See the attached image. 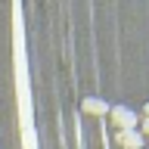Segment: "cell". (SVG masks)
Wrapping results in <instances>:
<instances>
[{"instance_id": "cell-1", "label": "cell", "mask_w": 149, "mask_h": 149, "mask_svg": "<svg viewBox=\"0 0 149 149\" xmlns=\"http://www.w3.org/2000/svg\"><path fill=\"white\" fill-rule=\"evenodd\" d=\"M13 72H16V100H19L22 140H31V137H37V130H34V109H31V81H28V50H25L22 3H13Z\"/></svg>"}, {"instance_id": "cell-2", "label": "cell", "mask_w": 149, "mask_h": 149, "mask_svg": "<svg viewBox=\"0 0 149 149\" xmlns=\"http://www.w3.org/2000/svg\"><path fill=\"white\" fill-rule=\"evenodd\" d=\"M109 118H112V124H115L118 130H137L140 127V118L127 109V106H112V109H109Z\"/></svg>"}, {"instance_id": "cell-3", "label": "cell", "mask_w": 149, "mask_h": 149, "mask_svg": "<svg viewBox=\"0 0 149 149\" xmlns=\"http://www.w3.org/2000/svg\"><path fill=\"white\" fill-rule=\"evenodd\" d=\"M118 146L121 149H146V137L140 130H118Z\"/></svg>"}, {"instance_id": "cell-4", "label": "cell", "mask_w": 149, "mask_h": 149, "mask_svg": "<svg viewBox=\"0 0 149 149\" xmlns=\"http://www.w3.org/2000/svg\"><path fill=\"white\" fill-rule=\"evenodd\" d=\"M84 112H90V115H106V112H109V102L100 100V96H87V100H84Z\"/></svg>"}, {"instance_id": "cell-5", "label": "cell", "mask_w": 149, "mask_h": 149, "mask_svg": "<svg viewBox=\"0 0 149 149\" xmlns=\"http://www.w3.org/2000/svg\"><path fill=\"white\" fill-rule=\"evenodd\" d=\"M137 130L143 134V137H149V118H143V121H140V127H137Z\"/></svg>"}, {"instance_id": "cell-6", "label": "cell", "mask_w": 149, "mask_h": 149, "mask_svg": "<svg viewBox=\"0 0 149 149\" xmlns=\"http://www.w3.org/2000/svg\"><path fill=\"white\" fill-rule=\"evenodd\" d=\"M143 112H146V118H149V102H146V109H143Z\"/></svg>"}]
</instances>
